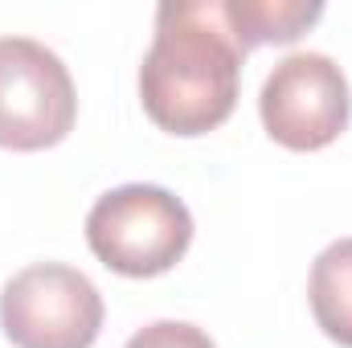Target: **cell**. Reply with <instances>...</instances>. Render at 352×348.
Returning <instances> with one entry per match:
<instances>
[{
    "instance_id": "obj_4",
    "label": "cell",
    "mask_w": 352,
    "mask_h": 348,
    "mask_svg": "<svg viewBox=\"0 0 352 348\" xmlns=\"http://www.w3.org/2000/svg\"><path fill=\"white\" fill-rule=\"evenodd\" d=\"M74 119L78 90L66 62L33 37H0V148H54Z\"/></svg>"
},
{
    "instance_id": "obj_5",
    "label": "cell",
    "mask_w": 352,
    "mask_h": 348,
    "mask_svg": "<svg viewBox=\"0 0 352 348\" xmlns=\"http://www.w3.org/2000/svg\"><path fill=\"white\" fill-rule=\"evenodd\" d=\"M266 135L291 152H316L340 140L352 115V90L344 70L316 50L287 54L258 94Z\"/></svg>"
},
{
    "instance_id": "obj_8",
    "label": "cell",
    "mask_w": 352,
    "mask_h": 348,
    "mask_svg": "<svg viewBox=\"0 0 352 348\" xmlns=\"http://www.w3.org/2000/svg\"><path fill=\"white\" fill-rule=\"evenodd\" d=\"M123 348H217L209 340L205 328L184 324V320H156L148 328H140Z\"/></svg>"
},
{
    "instance_id": "obj_1",
    "label": "cell",
    "mask_w": 352,
    "mask_h": 348,
    "mask_svg": "<svg viewBox=\"0 0 352 348\" xmlns=\"http://www.w3.org/2000/svg\"><path fill=\"white\" fill-rule=\"evenodd\" d=\"M242 50L226 25L221 0H164L156 37L140 66L148 119L168 135H205L234 115Z\"/></svg>"
},
{
    "instance_id": "obj_6",
    "label": "cell",
    "mask_w": 352,
    "mask_h": 348,
    "mask_svg": "<svg viewBox=\"0 0 352 348\" xmlns=\"http://www.w3.org/2000/svg\"><path fill=\"white\" fill-rule=\"evenodd\" d=\"M221 12L238 50L250 54L258 45L299 41L324 17V4L320 0H221Z\"/></svg>"
},
{
    "instance_id": "obj_2",
    "label": "cell",
    "mask_w": 352,
    "mask_h": 348,
    "mask_svg": "<svg viewBox=\"0 0 352 348\" xmlns=\"http://www.w3.org/2000/svg\"><path fill=\"white\" fill-rule=\"evenodd\" d=\"M87 242L107 270L152 279L184 259L192 213L164 184H119L90 205Z\"/></svg>"
},
{
    "instance_id": "obj_7",
    "label": "cell",
    "mask_w": 352,
    "mask_h": 348,
    "mask_svg": "<svg viewBox=\"0 0 352 348\" xmlns=\"http://www.w3.org/2000/svg\"><path fill=\"white\" fill-rule=\"evenodd\" d=\"M307 299H311V316L324 328V336L352 348V238L332 242L311 262Z\"/></svg>"
},
{
    "instance_id": "obj_3",
    "label": "cell",
    "mask_w": 352,
    "mask_h": 348,
    "mask_svg": "<svg viewBox=\"0 0 352 348\" xmlns=\"http://www.w3.org/2000/svg\"><path fill=\"white\" fill-rule=\"evenodd\" d=\"M0 332L16 348H90L102 332V295L66 262H33L0 291Z\"/></svg>"
}]
</instances>
